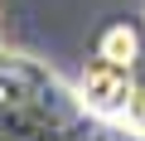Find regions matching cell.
<instances>
[{
  "label": "cell",
  "instance_id": "1",
  "mask_svg": "<svg viewBox=\"0 0 145 141\" xmlns=\"http://www.w3.org/2000/svg\"><path fill=\"white\" fill-rule=\"evenodd\" d=\"M82 97L92 107H131L135 102V83H131V68H116L106 58H92L82 68Z\"/></svg>",
  "mask_w": 145,
  "mask_h": 141
},
{
  "label": "cell",
  "instance_id": "2",
  "mask_svg": "<svg viewBox=\"0 0 145 141\" xmlns=\"http://www.w3.org/2000/svg\"><path fill=\"white\" fill-rule=\"evenodd\" d=\"M135 54H140V34H135L131 24H111V29H102L97 58H106V63H116V68H131Z\"/></svg>",
  "mask_w": 145,
  "mask_h": 141
}]
</instances>
